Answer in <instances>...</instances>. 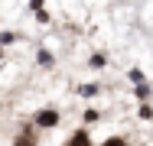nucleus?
Segmentation results:
<instances>
[{
  "label": "nucleus",
  "mask_w": 153,
  "mask_h": 146,
  "mask_svg": "<svg viewBox=\"0 0 153 146\" xmlns=\"http://www.w3.org/2000/svg\"><path fill=\"white\" fill-rule=\"evenodd\" d=\"M13 146H36V136H33V133H20V136L13 140Z\"/></svg>",
  "instance_id": "3"
},
{
  "label": "nucleus",
  "mask_w": 153,
  "mask_h": 146,
  "mask_svg": "<svg viewBox=\"0 0 153 146\" xmlns=\"http://www.w3.org/2000/svg\"><path fill=\"white\" fill-rule=\"evenodd\" d=\"M101 146H127V143H124L121 136H111V140H104V143H101Z\"/></svg>",
  "instance_id": "4"
},
{
  "label": "nucleus",
  "mask_w": 153,
  "mask_h": 146,
  "mask_svg": "<svg viewBox=\"0 0 153 146\" xmlns=\"http://www.w3.org/2000/svg\"><path fill=\"white\" fill-rule=\"evenodd\" d=\"M39 65H46V68H49V65H52V55H49V52H39Z\"/></svg>",
  "instance_id": "6"
},
{
  "label": "nucleus",
  "mask_w": 153,
  "mask_h": 146,
  "mask_svg": "<svg viewBox=\"0 0 153 146\" xmlns=\"http://www.w3.org/2000/svg\"><path fill=\"white\" fill-rule=\"evenodd\" d=\"M13 39H16V36H13V32H0V46H10V42H13Z\"/></svg>",
  "instance_id": "5"
},
{
  "label": "nucleus",
  "mask_w": 153,
  "mask_h": 146,
  "mask_svg": "<svg viewBox=\"0 0 153 146\" xmlns=\"http://www.w3.org/2000/svg\"><path fill=\"white\" fill-rule=\"evenodd\" d=\"M65 146H91V136H88L85 130H78V133L68 136V143H65Z\"/></svg>",
  "instance_id": "2"
},
{
  "label": "nucleus",
  "mask_w": 153,
  "mask_h": 146,
  "mask_svg": "<svg viewBox=\"0 0 153 146\" xmlns=\"http://www.w3.org/2000/svg\"><path fill=\"white\" fill-rule=\"evenodd\" d=\"M36 123H39V127H56V123H59V114H56L52 107H46V111L36 114Z\"/></svg>",
  "instance_id": "1"
},
{
  "label": "nucleus",
  "mask_w": 153,
  "mask_h": 146,
  "mask_svg": "<svg viewBox=\"0 0 153 146\" xmlns=\"http://www.w3.org/2000/svg\"><path fill=\"white\" fill-rule=\"evenodd\" d=\"M0 58H3V55H0Z\"/></svg>",
  "instance_id": "8"
},
{
  "label": "nucleus",
  "mask_w": 153,
  "mask_h": 146,
  "mask_svg": "<svg viewBox=\"0 0 153 146\" xmlns=\"http://www.w3.org/2000/svg\"><path fill=\"white\" fill-rule=\"evenodd\" d=\"M82 94H85V97H91V94H98V88H94V85H85V88H82Z\"/></svg>",
  "instance_id": "7"
}]
</instances>
